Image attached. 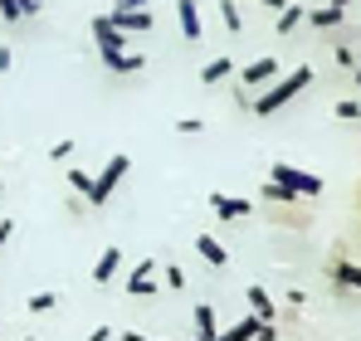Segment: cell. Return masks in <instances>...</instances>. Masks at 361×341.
Returning a JSON list of instances; mask_svg holds the SVG:
<instances>
[{"instance_id": "1", "label": "cell", "mask_w": 361, "mask_h": 341, "mask_svg": "<svg viewBox=\"0 0 361 341\" xmlns=\"http://www.w3.org/2000/svg\"><path fill=\"white\" fill-rule=\"evenodd\" d=\"M307 83H312V68H307V63H298V68H288V73H283L279 83H269V88H264V93H259V98H254L249 108H254L259 117H274L279 108H288V103L298 98Z\"/></svg>"}, {"instance_id": "2", "label": "cell", "mask_w": 361, "mask_h": 341, "mask_svg": "<svg viewBox=\"0 0 361 341\" xmlns=\"http://www.w3.org/2000/svg\"><path fill=\"white\" fill-rule=\"evenodd\" d=\"M269 180L283 185V190H293V195H322V175L298 170V166H288V161H279V166L269 170Z\"/></svg>"}, {"instance_id": "3", "label": "cell", "mask_w": 361, "mask_h": 341, "mask_svg": "<svg viewBox=\"0 0 361 341\" xmlns=\"http://www.w3.org/2000/svg\"><path fill=\"white\" fill-rule=\"evenodd\" d=\"M132 170V156L127 151H118V156H108V166H103V175H93V190H88V200L93 205H108V195L118 190V180Z\"/></svg>"}, {"instance_id": "4", "label": "cell", "mask_w": 361, "mask_h": 341, "mask_svg": "<svg viewBox=\"0 0 361 341\" xmlns=\"http://www.w3.org/2000/svg\"><path fill=\"white\" fill-rule=\"evenodd\" d=\"M88 30H93V44H98V54H103V58H108V54H127V35H122L108 15H93Z\"/></svg>"}, {"instance_id": "5", "label": "cell", "mask_w": 361, "mask_h": 341, "mask_svg": "<svg viewBox=\"0 0 361 341\" xmlns=\"http://www.w3.org/2000/svg\"><path fill=\"white\" fill-rule=\"evenodd\" d=\"M274 73H279V54L254 58V63H244V68H240V88H244V93H264Z\"/></svg>"}, {"instance_id": "6", "label": "cell", "mask_w": 361, "mask_h": 341, "mask_svg": "<svg viewBox=\"0 0 361 341\" xmlns=\"http://www.w3.org/2000/svg\"><path fill=\"white\" fill-rule=\"evenodd\" d=\"M127 292H132V297H152V292H157V259H142V264L132 268Z\"/></svg>"}, {"instance_id": "7", "label": "cell", "mask_w": 361, "mask_h": 341, "mask_svg": "<svg viewBox=\"0 0 361 341\" xmlns=\"http://www.w3.org/2000/svg\"><path fill=\"white\" fill-rule=\"evenodd\" d=\"M210 210H215L220 220H244L254 205H249L244 195H225V190H215V195H210Z\"/></svg>"}, {"instance_id": "8", "label": "cell", "mask_w": 361, "mask_h": 341, "mask_svg": "<svg viewBox=\"0 0 361 341\" xmlns=\"http://www.w3.org/2000/svg\"><path fill=\"white\" fill-rule=\"evenodd\" d=\"M176 20H180L185 44H200V5L195 0H176Z\"/></svg>"}, {"instance_id": "9", "label": "cell", "mask_w": 361, "mask_h": 341, "mask_svg": "<svg viewBox=\"0 0 361 341\" xmlns=\"http://www.w3.org/2000/svg\"><path fill=\"white\" fill-rule=\"evenodd\" d=\"M108 20H113V25H118L122 35H147V30H152V25H157V20H152V15H147V10H122V15H108Z\"/></svg>"}, {"instance_id": "10", "label": "cell", "mask_w": 361, "mask_h": 341, "mask_svg": "<svg viewBox=\"0 0 361 341\" xmlns=\"http://www.w3.org/2000/svg\"><path fill=\"white\" fill-rule=\"evenodd\" d=\"M195 249H200V259H205L210 268H225V264H230V249H225L220 239H210V234H200V239H195Z\"/></svg>"}, {"instance_id": "11", "label": "cell", "mask_w": 361, "mask_h": 341, "mask_svg": "<svg viewBox=\"0 0 361 341\" xmlns=\"http://www.w3.org/2000/svg\"><path fill=\"white\" fill-rule=\"evenodd\" d=\"M244 297H249V312H254L259 322H274V317H279V307H274V297H269L264 287H244Z\"/></svg>"}, {"instance_id": "12", "label": "cell", "mask_w": 361, "mask_h": 341, "mask_svg": "<svg viewBox=\"0 0 361 341\" xmlns=\"http://www.w3.org/2000/svg\"><path fill=\"white\" fill-rule=\"evenodd\" d=\"M342 20H347V10H337V5L307 10V25H312V30H342Z\"/></svg>"}, {"instance_id": "13", "label": "cell", "mask_w": 361, "mask_h": 341, "mask_svg": "<svg viewBox=\"0 0 361 341\" xmlns=\"http://www.w3.org/2000/svg\"><path fill=\"white\" fill-rule=\"evenodd\" d=\"M215 337H220V327H215V307L200 302V307H195V341H215Z\"/></svg>"}, {"instance_id": "14", "label": "cell", "mask_w": 361, "mask_h": 341, "mask_svg": "<svg viewBox=\"0 0 361 341\" xmlns=\"http://www.w3.org/2000/svg\"><path fill=\"white\" fill-rule=\"evenodd\" d=\"M118 264H122V249H103V259L93 264V283H113Z\"/></svg>"}, {"instance_id": "15", "label": "cell", "mask_w": 361, "mask_h": 341, "mask_svg": "<svg viewBox=\"0 0 361 341\" xmlns=\"http://www.w3.org/2000/svg\"><path fill=\"white\" fill-rule=\"evenodd\" d=\"M103 63H108L113 73H142V68H147V54H132V49H127V54H108Z\"/></svg>"}, {"instance_id": "16", "label": "cell", "mask_w": 361, "mask_h": 341, "mask_svg": "<svg viewBox=\"0 0 361 341\" xmlns=\"http://www.w3.org/2000/svg\"><path fill=\"white\" fill-rule=\"evenodd\" d=\"M254 332H259V317L249 312V317H240L235 327H225V332H220L215 341H254Z\"/></svg>"}, {"instance_id": "17", "label": "cell", "mask_w": 361, "mask_h": 341, "mask_svg": "<svg viewBox=\"0 0 361 341\" xmlns=\"http://www.w3.org/2000/svg\"><path fill=\"white\" fill-rule=\"evenodd\" d=\"M230 68H235V58H230V54H215L205 68H200V83H220V78H230Z\"/></svg>"}, {"instance_id": "18", "label": "cell", "mask_w": 361, "mask_h": 341, "mask_svg": "<svg viewBox=\"0 0 361 341\" xmlns=\"http://www.w3.org/2000/svg\"><path fill=\"white\" fill-rule=\"evenodd\" d=\"M332 278H337L342 287H357V292H361V264H347V259H337V264H332Z\"/></svg>"}, {"instance_id": "19", "label": "cell", "mask_w": 361, "mask_h": 341, "mask_svg": "<svg viewBox=\"0 0 361 341\" xmlns=\"http://www.w3.org/2000/svg\"><path fill=\"white\" fill-rule=\"evenodd\" d=\"M302 20H307V10H302V5H283L274 25H279V35H293V30H298Z\"/></svg>"}, {"instance_id": "20", "label": "cell", "mask_w": 361, "mask_h": 341, "mask_svg": "<svg viewBox=\"0 0 361 341\" xmlns=\"http://www.w3.org/2000/svg\"><path fill=\"white\" fill-rule=\"evenodd\" d=\"M220 15H225V30H230V35H240V30H244V15H240L235 0H220Z\"/></svg>"}, {"instance_id": "21", "label": "cell", "mask_w": 361, "mask_h": 341, "mask_svg": "<svg viewBox=\"0 0 361 341\" xmlns=\"http://www.w3.org/2000/svg\"><path fill=\"white\" fill-rule=\"evenodd\" d=\"M264 200H274V205H293V200H298V195H293V190H283V185H274V180H269V185H264Z\"/></svg>"}, {"instance_id": "22", "label": "cell", "mask_w": 361, "mask_h": 341, "mask_svg": "<svg viewBox=\"0 0 361 341\" xmlns=\"http://www.w3.org/2000/svg\"><path fill=\"white\" fill-rule=\"evenodd\" d=\"M54 302H59V292H35V297H30V312H49Z\"/></svg>"}, {"instance_id": "23", "label": "cell", "mask_w": 361, "mask_h": 341, "mask_svg": "<svg viewBox=\"0 0 361 341\" xmlns=\"http://www.w3.org/2000/svg\"><path fill=\"white\" fill-rule=\"evenodd\" d=\"M337 117H342V122L361 117V98H342V103H337Z\"/></svg>"}, {"instance_id": "24", "label": "cell", "mask_w": 361, "mask_h": 341, "mask_svg": "<svg viewBox=\"0 0 361 341\" xmlns=\"http://www.w3.org/2000/svg\"><path fill=\"white\" fill-rule=\"evenodd\" d=\"M68 185H73V190H83V195H88V190H93V175H88V170H68Z\"/></svg>"}, {"instance_id": "25", "label": "cell", "mask_w": 361, "mask_h": 341, "mask_svg": "<svg viewBox=\"0 0 361 341\" xmlns=\"http://www.w3.org/2000/svg\"><path fill=\"white\" fill-rule=\"evenodd\" d=\"M176 132H185V137H195V132H205V122H200V117H180V122H176Z\"/></svg>"}, {"instance_id": "26", "label": "cell", "mask_w": 361, "mask_h": 341, "mask_svg": "<svg viewBox=\"0 0 361 341\" xmlns=\"http://www.w3.org/2000/svg\"><path fill=\"white\" fill-rule=\"evenodd\" d=\"M166 287H171V292H176V287H185V273H180L176 264H166Z\"/></svg>"}, {"instance_id": "27", "label": "cell", "mask_w": 361, "mask_h": 341, "mask_svg": "<svg viewBox=\"0 0 361 341\" xmlns=\"http://www.w3.org/2000/svg\"><path fill=\"white\" fill-rule=\"evenodd\" d=\"M122 10H147V0H113L108 15H122Z\"/></svg>"}, {"instance_id": "28", "label": "cell", "mask_w": 361, "mask_h": 341, "mask_svg": "<svg viewBox=\"0 0 361 341\" xmlns=\"http://www.w3.org/2000/svg\"><path fill=\"white\" fill-rule=\"evenodd\" d=\"M0 15H5V25H20V20H25V15H20L10 0H0Z\"/></svg>"}, {"instance_id": "29", "label": "cell", "mask_w": 361, "mask_h": 341, "mask_svg": "<svg viewBox=\"0 0 361 341\" xmlns=\"http://www.w3.org/2000/svg\"><path fill=\"white\" fill-rule=\"evenodd\" d=\"M10 5H15L25 20H30V15H39V0H10Z\"/></svg>"}, {"instance_id": "30", "label": "cell", "mask_w": 361, "mask_h": 341, "mask_svg": "<svg viewBox=\"0 0 361 341\" xmlns=\"http://www.w3.org/2000/svg\"><path fill=\"white\" fill-rule=\"evenodd\" d=\"M49 156H54V161H68V156H73V142H54V151H49Z\"/></svg>"}, {"instance_id": "31", "label": "cell", "mask_w": 361, "mask_h": 341, "mask_svg": "<svg viewBox=\"0 0 361 341\" xmlns=\"http://www.w3.org/2000/svg\"><path fill=\"white\" fill-rule=\"evenodd\" d=\"M254 341H279V332H274V322H259V332H254Z\"/></svg>"}, {"instance_id": "32", "label": "cell", "mask_w": 361, "mask_h": 341, "mask_svg": "<svg viewBox=\"0 0 361 341\" xmlns=\"http://www.w3.org/2000/svg\"><path fill=\"white\" fill-rule=\"evenodd\" d=\"M337 63L342 68H357V49H337Z\"/></svg>"}, {"instance_id": "33", "label": "cell", "mask_w": 361, "mask_h": 341, "mask_svg": "<svg viewBox=\"0 0 361 341\" xmlns=\"http://www.w3.org/2000/svg\"><path fill=\"white\" fill-rule=\"evenodd\" d=\"M15 68V49H0V73H10Z\"/></svg>"}, {"instance_id": "34", "label": "cell", "mask_w": 361, "mask_h": 341, "mask_svg": "<svg viewBox=\"0 0 361 341\" xmlns=\"http://www.w3.org/2000/svg\"><path fill=\"white\" fill-rule=\"evenodd\" d=\"M88 341H113V327H93V332H88Z\"/></svg>"}, {"instance_id": "35", "label": "cell", "mask_w": 361, "mask_h": 341, "mask_svg": "<svg viewBox=\"0 0 361 341\" xmlns=\"http://www.w3.org/2000/svg\"><path fill=\"white\" fill-rule=\"evenodd\" d=\"M15 234V220H0V249H5V239Z\"/></svg>"}, {"instance_id": "36", "label": "cell", "mask_w": 361, "mask_h": 341, "mask_svg": "<svg viewBox=\"0 0 361 341\" xmlns=\"http://www.w3.org/2000/svg\"><path fill=\"white\" fill-rule=\"evenodd\" d=\"M122 341H152V337H142V332H122Z\"/></svg>"}, {"instance_id": "37", "label": "cell", "mask_w": 361, "mask_h": 341, "mask_svg": "<svg viewBox=\"0 0 361 341\" xmlns=\"http://www.w3.org/2000/svg\"><path fill=\"white\" fill-rule=\"evenodd\" d=\"M332 5H337V10H352V5H357V0H332Z\"/></svg>"}, {"instance_id": "38", "label": "cell", "mask_w": 361, "mask_h": 341, "mask_svg": "<svg viewBox=\"0 0 361 341\" xmlns=\"http://www.w3.org/2000/svg\"><path fill=\"white\" fill-rule=\"evenodd\" d=\"M264 5H269V10H283V5H288V0H264Z\"/></svg>"}, {"instance_id": "39", "label": "cell", "mask_w": 361, "mask_h": 341, "mask_svg": "<svg viewBox=\"0 0 361 341\" xmlns=\"http://www.w3.org/2000/svg\"><path fill=\"white\" fill-rule=\"evenodd\" d=\"M357 88H361V63H357Z\"/></svg>"}, {"instance_id": "40", "label": "cell", "mask_w": 361, "mask_h": 341, "mask_svg": "<svg viewBox=\"0 0 361 341\" xmlns=\"http://www.w3.org/2000/svg\"><path fill=\"white\" fill-rule=\"evenodd\" d=\"M0 190H5V175H0Z\"/></svg>"}]
</instances>
